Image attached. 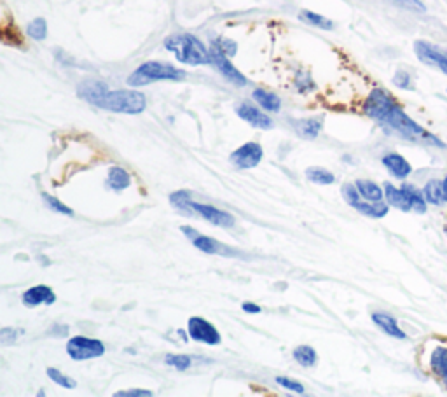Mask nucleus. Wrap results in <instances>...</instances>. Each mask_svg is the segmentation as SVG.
<instances>
[{
  "label": "nucleus",
  "mask_w": 447,
  "mask_h": 397,
  "mask_svg": "<svg viewBox=\"0 0 447 397\" xmlns=\"http://www.w3.org/2000/svg\"><path fill=\"white\" fill-rule=\"evenodd\" d=\"M414 53L423 65L441 70L447 76V50L428 40H416Z\"/></svg>",
  "instance_id": "8"
},
{
  "label": "nucleus",
  "mask_w": 447,
  "mask_h": 397,
  "mask_svg": "<svg viewBox=\"0 0 447 397\" xmlns=\"http://www.w3.org/2000/svg\"><path fill=\"white\" fill-rule=\"evenodd\" d=\"M211 44H215V46H217L219 50H222L229 58L238 53V44L231 39H224V37H221V39H215Z\"/></svg>",
  "instance_id": "35"
},
{
  "label": "nucleus",
  "mask_w": 447,
  "mask_h": 397,
  "mask_svg": "<svg viewBox=\"0 0 447 397\" xmlns=\"http://www.w3.org/2000/svg\"><path fill=\"white\" fill-rule=\"evenodd\" d=\"M296 88L299 93H311L316 88L315 81L311 79L309 72L306 70H299L296 76Z\"/></svg>",
  "instance_id": "30"
},
{
  "label": "nucleus",
  "mask_w": 447,
  "mask_h": 397,
  "mask_svg": "<svg viewBox=\"0 0 447 397\" xmlns=\"http://www.w3.org/2000/svg\"><path fill=\"white\" fill-rule=\"evenodd\" d=\"M292 355L297 361V364H301L303 367H313L316 364V361H318V354L309 345H299V347H296Z\"/></svg>",
  "instance_id": "24"
},
{
  "label": "nucleus",
  "mask_w": 447,
  "mask_h": 397,
  "mask_svg": "<svg viewBox=\"0 0 447 397\" xmlns=\"http://www.w3.org/2000/svg\"><path fill=\"white\" fill-rule=\"evenodd\" d=\"M210 58H211V63L217 67L219 72H221L222 76L229 81V83H233L234 86H247V83H248L247 77H245L243 74H241L240 70L231 63L229 57H227L222 50H219L215 44H211V47H210Z\"/></svg>",
  "instance_id": "9"
},
{
  "label": "nucleus",
  "mask_w": 447,
  "mask_h": 397,
  "mask_svg": "<svg viewBox=\"0 0 447 397\" xmlns=\"http://www.w3.org/2000/svg\"><path fill=\"white\" fill-rule=\"evenodd\" d=\"M393 84L400 90H414V84H412V76L407 72V70L400 69L395 72L393 76Z\"/></svg>",
  "instance_id": "32"
},
{
  "label": "nucleus",
  "mask_w": 447,
  "mask_h": 397,
  "mask_svg": "<svg viewBox=\"0 0 447 397\" xmlns=\"http://www.w3.org/2000/svg\"><path fill=\"white\" fill-rule=\"evenodd\" d=\"M356 189H359L360 196H362L364 200H367V202H381L383 196H385V192H383V189L379 188L378 184L372 183V180H356L355 183Z\"/></svg>",
  "instance_id": "22"
},
{
  "label": "nucleus",
  "mask_w": 447,
  "mask_h": 397,
  "mask_svg": "<svg viewBox=\"0 0 447 397\" xmlns=\"http://www.w3.org/2000/svg\"><path fill=\"white\" fill-rule=\"evenodd\" d=\"M444 385H446V387H447V378H446V380H444Z\"/></svg>",
  "instance_id": "40"
},
{
  "label": "nucleus",
  "mask_w": 447,
  "mask_h": 397,
  "mask_svg": "<svg viewBox=\"0 0 447 397\" xmlns=\"http://www.w3.org/2000/svg\"><path fill=\"white\" fill-rule=\"evenodd\" d=\"M165 47L177 57V60L185 65H208L211 63L210 51L204 44L191 33H178L165 39Z\"/></svg>",
  "instance_id": "3"
},
{
  "label": "nucleus",
  "mask_w": 447,
  "mask_h": 397,
  "mask_svg": "<svg viewBox=\"0 0 447 397\" xmlns=\"http://www.w3.org/2000/svg\"><path fill=\"white\" fill-rule=\"evenodd\" d=\"M21 301L27 308H35L39 305H53L56 301V294L53 289L47 287V285H35V287H30L28 291L23 292L21 296Z\"/></svg>",
  "instance_id": "13"
},
{
  "label": "nucleus",
  "mask_w": 447,
  "mask_h": 397,
  "mask_svg": "<svg viewBox=\"0 0 447 397\" xmlns=\"http://www.w3.org/2000/svg\"><path fill=\"white\" fill-rule=\"evenodd\" d=\"M154 392L145 391V389H132V391H119L115 392V397H152Z\"/></svg>",
  "instance_id": "37"
},
{
  "label": "nucleus",
  "mask_w": 447,
  "mask_h": 397,
  "mask_svg": "<svg viewBox=\"0 0 447 397\" xmlns=\"http://www.w3.org/2000/svg\"><path fill=\"white\" fill-rule=\"evenodd\" d=\"M322 117H309V120H299L294 122V128H296L299 137L313 140L318 137L320 132H322Z\"/></svg>",
  "instance_id": "18"
},
{
  "label": "nucleus",
  "mask_w": 447,
  "mask_h": 397,
  "mask_svg": "<svg viewBox=\"0 0 447 397\" xmlns=\"http://www.w3.org/2000/svg\"><path fill=\"white\" fill-rule=\"evenodd\" d=\"M262 156H264V151H262V146H260V144L247 142V144H243L241 147H238V149L229 156V161L233 163L236 168L250 170V168H255V166L259 165L260 159H262Z\"/></svg>",
  "instance_id": "11"
},
{
  "label": "nucleus",
  "mask_w": 447,
  "mask_h": 397,
  "mask_svg": "<svg viewBox=\"0 0 447 397\" xmlns=\"http://www.w3.org/2000/svg\"><path fill=\"white\" fill-rule=\"evenodd\" d=\"M299 20L304 21V23L311 25V27L322 28V30H332V28H334V23L329 20V18L322 16V14L313 13V11H306V9L301 11Z\"/></svg>",
  "instance_id": "25"
},
{
  "label": "nucleus",
  "mask_w": 447,
  "mask_h": 397,
  "mask_svg": "<svg viewBox=\"0 0 447 397\" xmlns=\"http://www.w3.org/2000/svg\"><path fill=\"white\" fill-rule=\"evenodd\" d=\"M192 243H195V247L197 248V251L204 252V254H226V255H234L236 252L229 251V247H226V245L219 243L217 240L210 238V236H204V235H197L196 238L191 240Z\"/></svg>",
  "instance_id": "17"
},
{
  "label": "nucleus",
  "mask_w": 447,
  "mask_h": 397,
  "mask_svg": "<svg viewBox=\"0 0 447 397\" xmlns=\"http://www.w3.org/2000/svg\"><path fill=\"white\" fill-rule=\"evenodd\" d=\"M170 202L175 209L185 210V212L191 210V212L201 215L204 221H208L214 226H219V228H233L236 224V219H234L233 214L226 212V210H219L214 205H203V203L192 202L191 192L189 191H175L170 196Z\"/></svg>",
  "instance_id": "4"
},
{
  "label": "nucleus",
  "mask_w": 447,
  "mask_h": 397,
  "mask_svg": "<svg viewBox=\"0 0 447 397\" xmlns=\"http://www.w3.org/2000/svg\"><path fill=\"white\" fill-rule=\"evenodd\" d=\"M442 185H444V200H446V203H447V173H446V179L442 180Z\"/></svg>",
  "instance_id": "39"
},
{
  "label": "nucleus",
  "mask_w": 447,
  "mask_h": 397,
  "mask_svg": "<svg viewBox=\"0 0 447 397\" xmlns=\"http://www.w3.org/2000/svg\"><path fill=\"white\" fill-rule=\"evenodd\" d=\"M187 329H189V336L195 341H199V343L204 345H221L222 343V336L221 333L217 331L214 324H210L208 321H204L203 317H191L187 322Z\"/></svg>",
  "instance_id": "10"
},
{
  "label": "nucleus",
  "mask_w": 447,
  "mask_h": 397,
  "mask_svg": "<svg viewBox=\"0 0 447 397\" xmlns=\"http://www.w3.org/2000/svg\"><path fill=\"white\" fill-rule=\"evenodd\" d=\"M385 196L388 200V203L395 209L402 210V212H411L412 210V202L411 195H409L407 185H402V188H395L393 184L386 183L385 184Z\"/></svg>",
  "instance_id": "14"
},
{
  "label": "nucleus",
  "mask_w": 447,
  "mask_h": 397,
  "mask_svg": "<svg viewBox=\"0 0 447 397\" xmlns=\"http://www.w3.org/2000/svg\"><path fill=\"white\" fill-rule=\"evenodd\" d=\"M277 384H278L281 389H286V391H290V392H296V394H304V392H306V389H304V385L301 384V381L292 380V378L278 376V378H277Z\"/></svg>",
  "instance_id": "33"
},
{
  "label": "nucleus",
  "mask_w": 447,
  "mask_h": 397,
  "mask_svg": "<svg viewBox=\"0 0 447 397\" xmlns=\"http://www.w3.org/2000/svg\"><path fill=\"white\" fill-rule=\"evenodd\" d=\"M423 195L426 198V202L431 203V205H442V203H446L444 185H442L439 179H431L430 183H426L423 189Z\"/></svg>",
  "instance_id": "23"
},
{
  "label": "nucleus",
  "mask_w": 447,
  "mask_h": 397,
  "mask_svg": "<svg viewBox=\"0 0 447 397\" xmlns=\"http://www.w3.org/2000/svg\"><path fill=\"white\" fill-rule=\"evenodd\" d=\"M66 354L77 362L88 361V359L102 357L105 354V345L100 340H95V338L76 336L70 338L69 343H66Z\"/></svg>",
  "instance_id": "7"
},
{
  "label": "nucleus",
  "mask_w": 447,
  "mask_h": 397,
  "mask_svg": "<svg viewBox=\"0 0 447 397\" xmlns=\"http://www.w3.org/2000/svg\"><path fill=\"white\" fill-rule=\"evenodd\" d=\"M165 362L168 366L175 367L177 371H187L192 366V357L185 354H168Z\"/></svg>",
  "instance_id": "28"
},
{
  "label": "nucleus",
  "mask_w": 447,
  "mask_h": 397,
  "mask_svg": "<svg viewBox=\"0 0 447 397\" xmlns=\"http://www.w3.org/2000/svg\"><path fill=\"white\" fill-rule=\"evenodd\" d=\"M364 113L378 122L386 133L400 137L407 142L426 144V146L447 149V146L439 137H435L434 133L418 125L412 117H409L405 110L398 105L397 100L393 98V95L383 90V88H374L371 91V95L367 96L364 103Z\"/></svg>",
  "instance_id": "1"
},
{
  "label": "nucleus",
  "mask_w": 447,
  "mask_h": 397,
  "mask_svg": "<svg viewBox=\"0 0 447 397\" xmlns=\"http://www.w3.org/2000/svg\"><path fill=\"white\" fill-rule=\"evenodd\" d=\"M390 2L402 7V9L412 11V13H424V11H426V6H424L421 0H390Z\"/></svg>",
  "instance_id": "34"
},
{
  "label": "nucleus",
  "mask_w": 447,
  "mask_h": 397,
  "mask_svg": "<svg viewBox=\"0 0 447 397\" xmlns=\"http://www.w3.org/2000/svg\"><path fill=\"white\" fill-rule=\"evenodd\" d=\"M77 95L98 109L117 114H140L147 107L145 95L135 90L110 91L105 83L100 81H84L77 86Z\"/></svg>",
  "instance_id": "2"
},
{
  "label": "nucleus",
  "mask_w": 447,
  "mask_h": 397,
  "mask_svg": "<svg viewBox=\"0 0 447 397\" xmlns=\"http://www.w3.org/2000/svg\"><path fill=\"white\" fill-rule=\"evenodd\" d=\"M430 369L442 381L447 378V347H435L430 355Z\"/></svg>",
  "instance_id": "19"
},
{
  "label": "nucleus",
  "mask_w": 447,
  "mask_h": 397,
  "mask_svg": "<svg viewBox=\"0 0 447 397\" xmlns=\"http://www.w3.org/2000/svg\"><path fill=\"white\" fill-rule=\"evenodd\" d=\"M253 100H255L262 109L269 110V113H278V110L281 109V100H279V96L271 91L262 90V88L253 90Z\"/></svg>",
  "instance_id": "20"
},
{
  "label": "nucleus",
  "mask_w": 447,
  "mask_h": 397,
  "mask_svg": "<svg viewBox=\"0 0 447 397\" xmlns=\"http://www.w3.org/2000/svg\"><path fill=\"white\" fill-rule=\"evenodd\" d=\"M27 32L33 40H44L47 37L46 20H44V18H35L33 21H30Z\"/></svg>",
  "instance_id": "29"
},
{
  "label": "nucleus",
  "mask_w": 447,
  "mask_h": 397,
  "mask_svg": "<svg viewBox=\"0 0 447 397\" xmlns=\"http://www.w3.org/2000/svg\"><path fill=\"white\" fill-rule=\"evenodd\" d=\"M236 113L241 120L247 121L248 125L253 126V128H260V130L273 128V120H271L266 113H262L260 109L253 107L252 103H248V102L241 103V105L236 109Z\"/></svg>",
  "instance_id": "12"
},
{
  "label": "nucleus",
  "mask_w": 447,
  "mask_h": 397,
  "mask_svg": "<svg viewBox=\"0 0 447 397\" xmlns=\"http://www.w3.org/2000/svg\"><path fill=\"white\" fill-rule=\"evenodd\" d=\"M372 322L391 338H397V340H405V338H407V335L398 328L397 318L385 313V311H376V313H372Z\"/></svg>",
  "instance_id": "16"
},
{
  "label": "nucleus",
  "mask_w": 447,
  "mask_h": 397,
  "mask_svg": "<svg viewBox=\"0 0 447 397\" xmlns=\"http://www.w3.org/2000/svg\"><path fill=\"white\" fill-rule=\"evenodd\" d=\"M18 340V331L13 328H4L2 331H0V343L4 345V347H11V345H14V341Z\"/></svg>",
  "instance_id": "36"
},
{
  "label": "nucleus",
  "mask_w": 447,
  "mask_h": 397,
  "mask_svg": "<svg viewBox=\"0 0 447 397\" xmlns=\"http://www.w3.org/2000/svg\"><path fill=\"white\" fill-rule=\"evenodd\" d=\"M46 374L50 376L51 381H54V384L59 385V387L69 389V391H72V389H77V381L74 380V378H70L69 374H65V373H62L59 369H56V367H47Z\"/></svg>",
  "instance_id": "27"
},
{
  "label": "nucleus",
  "mask_w": 447,
  "mask_h": 397,
  "mask_svg": "<svg viewBox=\"0 0 447 397\" xmlns=\"http://www.w3.org/2000/svg\"><path fill=\"white\" fill-rule=\"evenodd\" d=\"M383 165H385V168L388 170L395 179H407L412 173V166L409 165L407 159L397 153L383 156Z\"/></svg>",
  "instance_id": "15"
},
{
  "label": "nucleus",
  "mask_w": 447,
  "mask_h": 397,
  "mask_svg": "<svg viewBox=\"0 0 447 397\" xmlns=\"http://www.w3.org/2000/svg\"><path fill=\"white\" fill-rule=\"evenodd\" d=\"M306 177L309 183L322 184V185L334 184V180H335L332 172H329V170H325V168H320V166H311V168H308Z\"/></svg>",
  "instance_id": "26"
},
{
  "label": "nucleus",
  "mask_w": 447,
  "mask_h": 397,
  "mask_svg": "<svg viewBox=\"0 0 447 397\" xmlns=\"http://www.w3.org/2000/svg\"><path fill=\"white\" fill-rule=\"evenodd\" d=\"M42 200L47 203V207H50L51 210H54V212H59L63 215H69V217H74V210L70 209V207H66L65 203L59 202L58 198H54V196L47 195V192H42Z\"/></svg>",
  "instance_id": "31"
},
{
  "label": "nucleus",
  "mask_w": 447,
  "mask_h": 397,
  "mask_svg": "<svg viewBox=\"0 0 447 397\" xmlns=\"http://www.w3.org/2000/svg\"><path fill=\"white\" fill-rule=\"evenodd\" d=\"M132 184V177L121 166H112L109 170V177H107V185L114 191H124Z\"/></svg>",
  "instance_id": "21"
},
{
  "label": "nucleus",
  "mask_w": 447,
  "mask_h": 397,
  "mask_svg": "<svg viewBox=\"0 0 447 397\" xmlns=\"http://www.w3.org/2000/svg\"><path fill=\"white\" fill-rule=\"evenodd\" d=\"M185 72L165 62H147L140 65L132 76L128 77V84L132 88L147 86L156 81H184Z\"/></svg>",
  "instance_id": "5"
},
{
  "label": "nucleus",
  "mask_w": 447,
  "mask_h": 397,
  "mask_svg": "<svg viewBox=\"0 0 447 397\" xmlns=\"http://www.w3.org/2000/svg\"><path fill=\"white\" fill-rule=\"evenodd\" d=\"M341 192H342V198L346 200V203H348L349 207H353V209H355L356 212L367 215V217L381 219V217H385L386 214H388L390 207L386 205V203H383V202H367V200H365V202H364L362 196H360L359 189H356L355 184H342Z\"/></svg>",
  "instance_id": "6"
},
{
  "label": "nucleus",
  "mask_w": 447,
  "mask_h": 397,
  "mask_svg": "<svg viewBox=\"0 0 447 397\" xmlns=\"http://www.w3.org/2000/svg\"><path fill=\"white\" fill-rule=\"evenodd\" d=\"M446 231H447V228H446Z\"/></svg>",
  "instance_id": "41"
},
{
  "label": "nucleus",
  "mask_w": 447,
  "mask_h": 397,
  "mask_svg": "<svg viewBox=\"0 0 447 397\" xmlns=\"http://www.w3.org/2000/svg\"><path fill=\"white\" fill-rule=\"evenodd\" d=\"M241 308H243V311H247V313H260V311H262V308H260L259 305H255V303H250V301L243 303Z\"/></svg>",
  "instance_id": "38"
}]
</instances>
